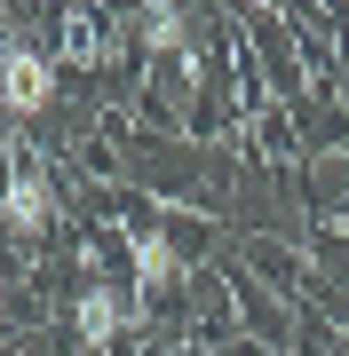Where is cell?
Instances as JSON below:
<instances>
[{
	"label": "cell",
	"mask_w": 349,
	"mask_h": 356,
	"mask_svg": "<svg viewBox=\"0 0 349 356\" xmlns=\"http://www.w3.org/2000/svg\"><path fill=\"white\" fill-rule=\"evenodd\" d=\"M48 103H56V64L40 48H24V40H8V48H0V111L32 119V111H48Z\"/></svg>",
	"instance_id": "6da1fadb"
},
{
	"label": "cell",
	"mask_w": 349,
	"mask_h": 356,
	"mask_svg": "<svg viewBox=\"0 0 349 356\" xmlns=\"http://www.w3.org/2000/svg\"><path fill=\"white\" fill-rule=\"evenodd\" d=\"M0 222H8L16 238H40V229L56 222V191H48L40 166H16V175L0 182Z\"/></svg>",
	"instance_id": "7a4b0ae2"
},
{
	"label": "cell",
	"mask_w": 349,
	"mask_h": 356,
	"mask_svg": "<svg viewBox=\"0 0 349 356\" xmlns=\"http://www.w3.org/2000/svg\"><path fill=\"white\" fill-rule=\"evenodd\" d=\"M127 293L119 285H79V309H72V325H79V348H111L119 332H127Z\"/></svg>",
	"instance_id": "3957f363"
},
{
	"label": "cell",
	"mask_w": 349,
	"mask_h": 356,
	"mask_svg": "<svg viewBox=\"0 0 349 356\" xmlns=\"http://www.w3.org/2000/svg\"><path fill=\"white\" fill-rule=\"evenodd\" d=\"M143 56H175L183 79H199V56H191V24H183L175 0H143Z\"/></svg>",
	"instance_id": "277c9868"
},
{
	"label": "cell",
	"mask_w": 349,
	"mask_h": 356,
	"mask_svg": "<svg viewBox=\"0 0 349 356\" xmlns=\"http://www.w3.org/2000/svg\"><path fill=\"white\" fill-rule=\"evenodd\" d=\"M127 261H135V301H143V293H167V285L183 277V254L159 238V229H143V238L127 245Z\"/></svg>",
	"instance_id": "5b68a950"
},
{
	"label": "cell",
	"mask_w": 349,
	"mask_h": 356,
	"mask_svg": "<svg viewBox=\"0 0 349 356\" xmlns=\"http://www.w3.org/2000/svg\"><path fill=\"white\" fill-rule=\"evenodd\" d=\"M0 317H8V277H0Z\"/></svg>",
	"instance_id": "8992f818"
},
{
	"label": "cell",
	"mask_w": 349,
	"mask_h": 356,
	"mask_svg": "<svg viewBox=\"0 0 349 356\" xmlns=\"http://www.w3.org/2000/svg\"><path fill=\"white\" fill-rule=\"evenodd\" d=\"M254 8H278V0H254Z\"/></svg>",
	"instance_id": "52a82bcc"
},
{
	"label": "cell",
	"mask_w": 349,
	"mask_h": 356,
	"mask_svg": "<svg viewBox=\"0 0 349 356\" xmlns=\"http://www.w3.org/2000/svg\"><path fill=\"white\" fill-rule=\"evenodd\" d=\"M175 356H191V348H175Z\"/></svg>",
	"instance_id": "ba28073f"
}]
</instances>
